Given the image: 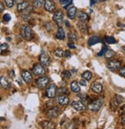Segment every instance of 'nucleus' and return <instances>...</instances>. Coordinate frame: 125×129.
<instances>
[{"instance_id": "nucleus-18", "label": "nucleus", "mask_w": 125, "mask_h": 129, "mask_svg": "<svg viewBox=\"0 0 125 129\" xmlns=\"http://www.w3.org/2000/svg\"><path fill=\"white\" fill-rule=\"evenodd\" d=\"M76 8L73 6V7H70L67 9V15L68 17L71 19H74L76 18Z\"/></svg>"}, {"instance_id": "nucleus-46", "label": "nucleus", "mask_w": 125, "mask_h": 129, "mask_svg": "<svg viewBox=\"0 0 125 129\" xmlns=\"http://www.w3.org/2000/svg\"><path fill=\"white\" fill-rule=\"evenodd\" d=\"M4 10V6H3V3L1 2V3H0V12H3Z\"/></svg>"}, {"instance_id": "nucleus-40", "label": "nucleus", "mask_w": 125, "mask_h": 129, "mask_svg": "<svg viewBox=\"0 0 125 129\" xmlns=\"http://www.w3.org/2000/svg\"><path fill=\"white\" fill-rule=\"evenodd\" d=\"M8 75H9V76L11 78H14V77H15V72H14L13 70L9 71V72H8Z\"/></svg>"}, {"instance_id": "nucleus-48", "label": "nucleus", "mask_w": 125, "mask_h": 129, "mask_svg": "<svg viewBox=\"0 0 125 129\" xmlns=\"http://www.w3.org/2000/svg\"><path fill=\"white\" fill-rule=\"evenodd\" d=\"M121 122H122L123 124H125V115L123 116V118H122V119H121Z\"/></svg>"}, {"instance_id": "nucleus-27", "label": "nucleus", "mask_w": 125, "mask_h": 129, "mask_svg": "<svg viewBox=\"0 0 125 129\" xmlns=\"http://www.w3.org/2000/svg\"><path fill=\"white\" fill-rule=\"evenodd\" d=\"M66 93H69V91L67 88H59V89H57L56 91V94L59 96V95H62V94H66Z\"/></svg>"}, {"instance_id": "nucleus-39", "label": "nucleus", "mask_w": 125, "mask_h": 129, "mask_svg": "<svg viewBox=\"0 0 125 129\" xmlns=\"http://www.w3.org/2000/svg\"><path fill=\"white\" fill-rule=\"evenodd\" d=\"M119 73H120V75L121 76H123V77L125 78V66H123L122 68L120 69Z\"/></svg>"}, {"instance_id": "nucleus-49", "label": "nucleus", "mask_w": 125, "mask_h": 129, "mask_svg": "<svg viewBox=\"0 0 125 129\" xmlns=\"http://www.w3.org/2000/svg\"><path fill=\"white\" fill-rule=\"evenodd\" d=\"M22 2H23V0H15V3H17V4H19V3H22Z\"/></svg>"}, {"instance_id": "nucleus-2", "label": "nucleus", "mask_w": 125, "mask_h": 129, "mask_svg": "<svg viewBox=\"0 0 125 129\" xmlns=\"http://www.w3.org/2000/svg\"><path fill=\"white\" fill-rule=\"evenodd\" d=\"M103 104V101L102 99H97L93 101L88 105V109L92 111H98Z\"/></svg>"}, {"instance_id": "nucleus-11", "label": "nucleus", "mask_w": 125, "mask_h": 129, "mask_svg": "<svg viewBox=\"0 0 125 129\" xmlns=\"http://www.w3.org/2000/svg\"><path fill=\"white\" fill-rule=\"evenodd\" d=\"M90 89L93 93L99 94L102 92L103 87V85L100 82H93L90 86Z\"/></svg>"}, {"instance_id": "nucleus-53", "label": "nucleus", "mask_w": 125, "mask_h": 129, "mask_svg": "<svg viewBox=\"0 0 125 129\" xmlns=\"http://www.w3.org/2000/svg\"><path fill=\"white\" fill-rule=\"evenodd\" d=\"M123 50L125 52V46H123Z\"/></svg>"}, {"instance_id": "nucleus-41", "label": "nucleus", "mask_w": 125, "mask_h": 129, "mask_svg": "<svg viewBox=\"0 0 125 129\" xmlns=\"http://www.w3.org/2000/svg\"><path fill=\"white\" fill-rule=\"evenodd\" d=\"M80 85L82 86H86L87 85V80L85 79H82L80 81Z\"/></svg>"}, {"instance_id": "nucleus-31", "label": "nucleus", "mask_w": 125, "mask_h": 129, "mask_svg": "<svg viewBox=\"0 0 125 129\" xmlns=\"http://www.w3.org/2000/svg\"><path fill=\"white\" fill-rule=\"evenodd\" d=\"M54 54L57 57H62L64 55V52L62 51L61 48H57V49L54 51Z\"/></svg>"}, {"instance_id": "nucleus-37", "label": "nucleus", "mask_w": 125, "mask_h": 129, "mask_svg": "<svg viewBox=\"0 0 125 129\" xmlns=\"http://www.w3.org/2000/svg\"><path fill=\"white\" fill-rule=\"evenodd\" d=\"M108 49V48L106 47V46H104L102 49H101V51L97 54V55L98 56H102V55H105V53H106V52H107V50Z\"/></svg>"}, {"instance_id": "nucleus-19", "label": "nucleus", "mask_w": 125, "mask_h": 129, "mask_svg": "<svg viewBox=\"0 0 125 129\" xmlns=\"http://www.w3.org/2000/svg\"><path fill=\"white\" fill-rule=\"evenodd\" d=\"M101 42V39L100 37L98 36H93L92 37H90L89 39V41H88V45L89 46H92L93 45H96L97 43H100Z\"/></svg>"}, {"instance_id": "nucleus-35", "label": "nucleus", "mask_w": 125, "mask_h": 129, "mask_svg": "<svg viewBox=\"0 0 125 129\" xmlns=\"http://www.w3.org/2000/svg\"><path fill=\"white\" fill-rule=\"evenodd\" d=\"M5 2L8 8H12L14 5L15 0H5Z\"/></svg>"}, {"instance_id": "nucleus-50", "label": "nucleus", "mask_w": 125, "mask_h": 129, "mask_svg": "<svg viewBox=\"0 0 125 129\" xmlns=\"http://www.w3.org/2000/svg\"><path fill=\"white\" fill-rule=\"evenodd\" d=\"M121 110H122V111L124 113V115H125V105H123V107L121 108Z\"/></svg>"}, {"instance_id": "nucleus-34", "label": "nucleus", "mask_w": 125, "mask_h": 129, "mask_svg": "<svg viewBox=\"0 0 125 129\" xmlns=\"http://www.w3.org/2000/svg\"><path fill=\"white\" fill-rule=\"evenodd\" d=\"M8 48H9V45L7 43H3L1 45V46H0V49H1V52L3 53V52L6 51L8 49Z\"/></svg>"}, {"instance_id": "nucleus-44", "label": "nucleus", "mask_w": 125, "mask_h": 129, "mask_svg": "<svg viewBox=\"0 0 125 129\" xmlns=\"http://www.w3.org/2000/svg\"><path fill=\"white\" fill-rule=\"evenodd\" d=\"M61 5H67L70 1L69 0H59Z\"/></svg>"}, {"instance_id": "nucleus-10", "label": "nucleus", "mask_w": 125, "mask_h": 129, "mask_svg": "<svg viewBox=\"0 0 125 129\" xmlns=\"http://www.w3.org/2000/svg\"><path fill=\"white\" fill-rule=\"evenodd\" d=\"M123 101H124V99L123 98L122 96H120V95H118V94H117L114 98L111 100V108H116V107H117L120 103H122L123 102Z\"/></svg>"}, {"instance_id": "nucleus-38", "label": "nucleus", "mask_w": 125, "mask_h": 129, "mask_svg": "<svg viewBox=\"0 0 125 129\" xmlns=\"http://www.w3.org/2000/svg\"><path fill=\"white\" fill-rule=\"evenodd\" d=\"M3 20H4L5 22H9V21H10V20H11V15H10L9 14H8V13L4 14V15H3Z\"/></svg>"}, {"instance_id": "nucleus-16", "label": "nucleus", "mask_w": 125, "mask_h": 129, "mask_svg": "<svg viewBox=\"0 0 125 129\" xmlns=\"http://www.w3.org/2000/svg\"><path fill=\"white\" fill-rule=\"evenodd\" d=\"M0 84H1V87L4 89H8L11 86V84L9 83L8 79L4 76H1L0 78Z\"/></svg>"}, {"instance_id": "nucleus-1", "label": "nucleus", "mask_w": 125, "mask_h": 129, "mask_svg": "<svg viewBox=\"0 0 125 129\" xmlns=\"http://www.w3.org/2000/svg\"><path fill=\"white\" fill-rule=\"evenodd\" d=\"M20 33L21 36L23 39H25L26 40H30L33 38V31L31 27L29 25H23L21 27V30H20Z\"/></svg>"}, {"instance_id": "nucleus-28", "label": "nucleus", "mask_w": 125, "mask_h": 129, "mask_svg": "<svg viewBox=\"0 0 125 129\" xmlns=\"http://www.w3.org/2000/svg\"><path fill=\"white\" fill-rule=\"evenodd\" d=\"M104 55H105V57H106L107 58H113V57L115 55V52H114L113 50L107 49Z\"/></svg>"}, {"instance_id": "nucleus-5", "label": "nucleus", "mask_w": 125, "mask_h": 129, "mask_svg": "<svg viewBox=\"0 0 125 129\" xmlns=\"http://www.w3.org/2000/svg\"><path fill=\"white\" fill-rule=\"evenodd\" d=\"M60 111L58 107H53L46 111V116L50 118H56L59 115Z\"/></svg>"}, {"instance_id": "nucleus-14", "label": "nucleus", "mask_w": 125, "mask_h": 129, "mask_svg": "<svg viewBox=\"0 0 125 129\" xmlns=\"http://www.w3.org/2000/svg\"><path fill=\"white\" fill-rule=\"evenodd\" d=\"M41 124L43 129H56V127L54 122L51 121H48V120H45L42 121Z\"/></svg>"}, {"instance_id": "nucleus-4", "label": "nucleus", "mask_w": 125, "mask_h": 129, "mask_svg": "<svg viewBox=\"0 0 125 129\" xmlns=\"http://www.w3.org/2000/svg\"><path fill=\"white\" fill-rule=\"evenodd\" d=\"M64 13L61 11H56L54 12L53 16V20L55 22V23L57 25H61L62 22H64Z\"/></svg>"}, {"instance_id": "nucleus-13", "label": "nucleus", "mask_w": 125, "mask_h": 129, "mask_svg": "<svg viewBox=\"0 0 125 129\" xmlns=\"http://www.w3.org/2000/svg\"><path fill=\"white\" fill-rule=\"evenodd\" d=\"M39 61L43 66H49L50 63V57L46 52H42L39 55Z\"/></svg>"}, {"instance_id": "nucleus-8", "label": "nucleus", "mask_w": 125, "mask_h": 129, "mask_svg": "<svg viewBox=\"0 0 125 129\" xmlns=\"http://www.w3.org/2000/svg\"><path fill=\"white\" fill-rule=\"evenodd\" d=\"M50 82V78L48 77H41L36 80V84L39 88H44L46 87Z\"/></svg>"}, {"instance_id": "nucleus-47", "label": "nucleus", "mask_w": 125, "mask_h": 129, "mask_svg": "<svg viewBox=\"0 0 125 129\" xmlns=\"http://www.w3.org/2000/svg\"><path fill=\"white\" fill-rule=\"evenodd\" d=\"M90 6H93V5H94L96 3H97V0H90Z\"/></svg>"}, {"instance_id": "nucleus-54", "label": "nucleus", "mask_w": 125, "mask_h": 129, "mask_svg": "<svg viewBox=\"0 0 125 129\" xmlns=\"http://www.w3.org/2000/svg\"><path fill=\"white\" fill-rule=\"evenodd\" d=\"M124 129H125V128H124Z\"/></svg>"}, {"instance_id": "nucleus-12", "label": "nucleus", "mask_w": 125, "mask_h": 129, "mask_svg": "<svg viewBox=\"0 0 125 129\" xmlns=\"http://www.w3.org/2000/svg\"><path fill=\"white\" fill-rule=\"evenodd\" d=\"M72 107L76 110V111H84L86 109V106L85 105L80 102V101H73L71 104Z\"/></svg>"}, {"instance_id": "nucleus-51", "label": "nucleus", "mask_w": 125, "mask_h": 129, "mask_svg": "<svg viewBox=\"0 0 125 129\" xmlns=\"http://www.w3.org/2000/svg\"><path fill=\"white\" fill-rule=\"evenodd\" d=\"M65 25L69 28L70 27V24H69V22H68V21H65Z\"/></svg>"}, {"instance_id": "nucleus-26", "label": "nucleus", "mask_w": 125, "mask_h": 129, "mask_svg": "<svg viewBox=\"0 0 125 129\" xmlns=\"http://www.w3.org/2000/svg\"><path fill=\"white\" fill-rule=\"evenodd\" d=\"M43 0H33V5L35 8H40L43 4Z\"/></svg>"}, {"instance_id": "nucleus-3", "label": "nucleus", "mask_w": 125, "mask_h": 129, "mask_svg": "<svg viewBox=\"0 0 125 129\" xmlns=\"http://www.w3.org/2000/svg\"><path fill=\"white\" fill-rule=\"evenodd\" d=\"M121 64L119 61L117 60H111L110 61H108L107 63V67L108 69H110L111 71H117L120 69Z\"/></svg>"}, {"instance_id": "nucleus-17", "label": "nucleus", "mask_w": 125, "mask_h": 129, "mask_svg": "<svg viewBox=\"0 0 125 129\" xmlns=\"http://www.w3.org/2000/svg\"><path fill=\"white\" fill-rule=\"evenodd\" d=\"M56 101L61 105H67L70 103V99L67 96H58Z\"/></svg>"}, {"instance_id": "nucleus-25", "label": "nucleus", "mask_w": 125, "mask_h": 129, "mask_svg": "<svg viewBox=\"0 0 125 129\" xmlns=\"http://www.w3.org/2000/svg\"><path fill=\"white\" fill-rule=\"evenodd\" d=\"M82 77L84 78V79L87 81H90L92 78V73L90 71H86L82 74Z\"/></svg>"}, {"instance_id": "nucleus-24", "label": "nucleus", "mask_w": 125, "mask_h": 129, "mask_svg": "<svg viewBox=\"0 0 125 129\" xmlns=\"http://www.w3.org/2000/svg\"><path fill=\"white\" fill-rule=\"evenodd\" d=\"M77 28L79 29L82 33H86L87 31V26L86 25V23L84 22H80L77 23Z\"/></svg>"}, {"instance_id": "nucleus-30", "label": "nucleus", "mask_w": 125, "mask_h": 129, "mask_svg": "<svg viewBox=\"0 0 125 129\" xmlns=\"http://www.w3.org/2000/svg\"><path fill=\"white\" fill-rule=\"evenodd\" d=\"M68 39L70 41V42H76V39H77V37L76 36L75 33H71V32H70V33L68 34Z\"/></svg>"}, {"instance_id": "nucleus-21", "label": "nucleus", "mask_w": 125, "mask_h": 129, "mask_svg": "<svg viewBox=\"0 0 125 129\" xmlns=\"http://www.w3.org/2000/svg\"><path fill=\"white\" fill-rule=\"evenodd\" d=\"M56 37L57 39H59V40H64L65 39V31L64 30V28H61V27H59L58 28Z\"/></svg>"}, {"instance_id": "nucleus-43", "label": "nucleus", "mask_w": 125, "mask_h": 129, "mask_svg": "<svg viewBox=\"0 0 125 129\" xmlns=\"http://www.w3.org/2000/svg\"><path fill=\"white\" fill-rule=\"evenodd\" d=\"M64 56H65V57H67V58H70V57L71 56V53H70V51H68V50L65 51V52H64Z\"/></svg>"}, {"instance_id": "nucleus-15", "label": "nucleus", "mask_w": 125, "mask_h": 129, "mask_svg": "<svg viewBox=\"0 0 125 129\" xmlns=\"http://www.w3.org/2000/svg\"><path fill=\"white\" fill-rule=\"evenodd\" d=\"M22 78L27 84H30L33 81V75L28 71H24L22 72Z\"/></svg>"}, {"instance_id": "nucleus-32", "label": "nucleus", "mask_w": 125, "mask_h": 129, "mask_svg": "<svg viewBox=\"0 0 125 129\" xmlns=\"http://www.w3.org/2000/svg\"><path fill=\"white\" fill-rule=\"evenodd\" d=\"M105 42H107L108 44H114L116 43V40L114 37L112 36H107L105 38Z\"/></svg>"}, {"instance_id": "nucleus-7", "label": "nucleus", "mask_w": 125, "mask_h": 129, "mask_svg": "<svg viewBox=\"0 0 125 129\" xmlns=\"http://www.w3.org/2000/svg\"><path fill=\"white\" fill-rule=\"evenodd\" d=\"M33 72L35 75H43L46 73V69L41 64H36L33 68Z\"/></svg>"}, {"instance_id": "nucleus-33", "label": "nucleus", "mask_w": 125, "mask_h": 129, "mask_svg": "<svg viewBox=\"0 0 125 129\" xmlns=\"http://www.w3.org/2000/svg\"><path fill=\"white\" fill-rule=\"evenodd\" d=\"M44 27L46 28V30H48V31H52L54 28V27H53V25H52L51 22H46L44 24Z\"/></svg>"}, {"instance_id": "nucleus-20", "label": "nucleus", "mask_w": 125, "mask_h": 129, "mask_svg": "<svg viewBox=\"0 0 125 129\" xmlns=\"http://www.w3.org/2000/svg\"><path fill=\"white\" fill-rule=\"evenodd\" d=\"M77 16H78V18H79V19H80V22H85V21H87V20L89 19L88 15L86 12H83V11H79V12H78Z\"/></svg>"}, {"instance_id": "nucleus-22", "label": "nucleus", "mask_w": 125, "mask_h": 129, "mask_svg": "<svg viewBox=\"0 0 125 129\" xmlns=\"http://www.w3.org/2000/svg\"><path fill=\"white\" fill-rule=\"evenodd\" d=\"M29 7V3H28L27 1H23V2L20 3L19 4H18V6H17V9H18L19 12H21V11H25V10L27 9Z\"/></svg>"}, {"instance_id": "nucleus-42", "label": "nucleus", "mask_w": 125, "mask_h": 129, "mask_svg": "<svg viewBox=\"0 0 125 129\" xmlns=\"http://www.w3.org/2000/svg\"><path fill=\"white\" fill-rule=\"evenodd\" d=\"M72 3H73V0H70V2H69L67 5H65V6H64V9H69V6H70Z\"/></svg>"}, {"instance_id": "nucleus-45", "label": "nucleus", "mask_w": 125, "mask_h": 129, "mask_svg": "<svg viewBox=\"0 0 125 129\" xmlns=\"http://www.w3.org/2000/svg\"><path fill=\"white\" fill-rule=\"evenodd\" d=\"M67 45L70 48H73V49H74V48H76V47H75V45L73 44V43H71V42H68V44H67Z\"/></svg>"}, {"instance_id": "nucleus-6", "label": "nucleus", "mask_w": 125, "mask_h": 129, "mask_svg": "<svg viewBox=\"0 0 125 129\" xmlns=\"http://www.w3.org/2000/svg\"><path fill=\"white\" fill-rule=\"evenodd\" d=\"M56 85L55 84H50L46 88V96L50 99H53L56 94Z\"/></svg>"}, {"instance_id": "nucleus-52", "label": "nucleus", "mask_w": 125, "mask_h": 129, "mask_svg": "<svg viewBox=\"0 0 125 129\" xmlns=\"http://www.w3.org/2000/svg\"><path fill=\"white\" fill-rule=\"evenodd\" d=\"M98 2H104V1H107V0H97Z\"/></svg>"}, {"instance_id": "nucleus-29", "label": "nucleus", "mask_w": 125, "mask_h": 129, "mask_svg": "<svg viewBox=\"0 0 125 129\" xmlns=\"http://www.w3.org/2000/svg\"><path fill=\"white\" fill-rule=\"evenodd\" d=\"M62 77L64 78V79H66V80H68L71 77V72L70 71L65 70V71H64L62 72Z\"/></svg>"}, {"instance_id": "nucleus-9", "label": "nucleus", "mask_w": 125, "mask_h": 129, "mask_svg": "<svg viewBox=\"0 0 125 129\" xmlns=\"http://www.w3.org/2000/svg\"><path fill=\"white\" fill-rule=\"evenodd\" d=\"M44 7L46 11L50 12H53L56 9L55 3L53 0H45L44 1Z\"/></svg>"}, {"instance_id": "nucleus-36", "label": "nucleus", "mask_w": 125, "mask_h": 129, "mask_svg": "<svg viewBox=\"0 0 125 129\" xmlns=\"http://www.w3.org/2000/svg\"><path fill=\"white\" fill-rule=\"evenodd\" d=\"M77 97H79L82 100V102H87V95L85 94H77Z\"/></svg>"}, {"instance_id": "nucleus-23", "label": "nucleus", "mask_w": 125, "mask_h": 129, "mask_svg": "<svg viewBox=\"0 0 125 129\" xmlns=\"http://www.w3.org/2000/svg\"><path fill=\"white\" fill-rule=\"evenodd\" d=\"M70 88L71 90L73 91V92H76V93H78L80 91V88L78 85V82H76V81H73L70 84Z\"/></svg>"}]
</instances>
